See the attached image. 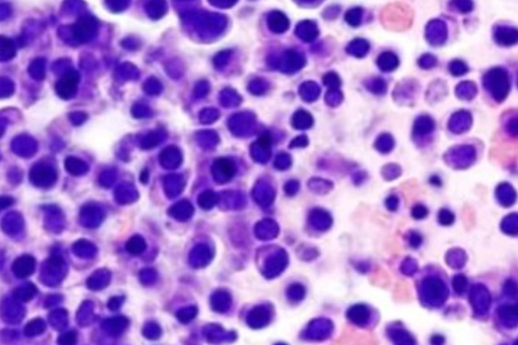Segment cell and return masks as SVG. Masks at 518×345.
Instances as JSON below:
<instances>
[{
    "label": "cell",
    "mask_w": 518,
    "mask_h": 345,
    "mask_svg": "<svg viewBox=\"0 0 518 345\" xmlns=\"http://www.w3.org/2000/svg\"><path fill=\"white\" fill-rule=\"evenodd\" d=\"M57 342L59 344H73L76 342V334L74 332L65 333L58 338Z\"/></svg>",
    "instance_id": "3957f363"
},
{
    "label": "cell",
    "mask_w": 518,
    "mask_h": 345,
    "mask_svg": "<svg viewBox=\"0 0 518 345\" xmlns=\"http://www.w3.org/2000/svg\"><path fill=\"white\" fill-rule=\"evenodd\" d=\"M36 260L31 256H21L15 260L13 264V271L19 278H26L35 272Z\"/></svg>",
    "instance_id": "6da1fadb"
},
{
    "label": "cell",
    "mask_w": 518,
    "mask_h": 345,
    "mask_svg": "<svg viewBox=\"0 0 518 345\" xmlns=\"http://www.w3.org/2000/svg\"><path fill=\"white\" fill-rule=\"evenodd\" d=\"M37 322H38V319L30 322V324L34 326V328H32V329L27 328V330H26V335L27 336H36V335H38V334L43 333V330L45 329V328L42 329V327H45V324H44V321L41 320V319L39 320V324H37Z\"/></svg>",
    "instance_id": "7a4b0ae2"
}]
</instances>
